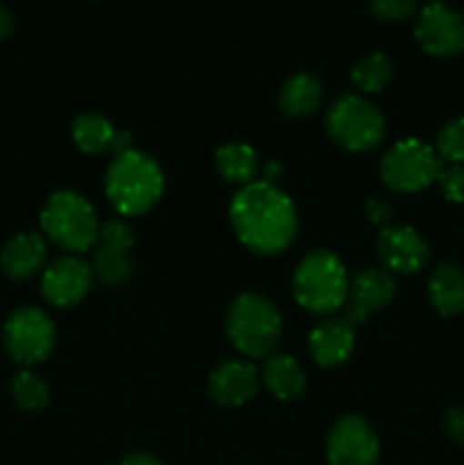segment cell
Listing matches in <instances>:
<instances>
[{
  "instance_id": "484cf974",
  "label": "cell",
  "mask_w": 464,
  "mask_h": 465,
  "mask_svg": "<svg viewBox=\"0 0 464 465\" xmlns=\"http://www.w3.org/2000/svg\"><path fill=\"white\" fill-rule=\"evenodd\" d=\"M419 0H368L373 16L387 23H403L417 12Z\"/></svg>"
},
{
  "instance_id": "3957f363",
  "label": "cell",
  "mask_w": 464,
  "mask_h": 465,
  "mask_svg": "<svg viewBox=\"0 0 464 465\" xmlns=\"http://www.w3.org/2000/svg\"><path fill=\"white\" fill-rule=\"evenodd\" d=\"M348 284L341 259L330 250H314L296 268L294 298L305 312L323 316L344 307Z\"/></svg>"
},
{
  "instance_id": "9c48e42d",
  "label": "cell",
  "mask_w": 464,
  "mask_h": 465,
  "mask_svg": "<svg viewBox=\"0 0 464 465\" xmlns=\"http://www.w3.org/2000/svg\"><path fill=\"white\" fill-rule=\"evenodd\" d=\"M135 248V232L123 221H107L100 225L94 250V272L107 286H123L135 275L130 250Z\"/></svg>"
},
{
  "instance_id": "4fadbf2b",
  "label": "cell",
  "mask_w": 464,
  "mask_h": 465,
  "mask_svg": "<svg viewBox=\"0 0 464 465\" xmlns=\"http://www.w3.org/2000/svg\"><path fill=\"white\" fill-rule=\"evenodd\" d=\"M396 293L394 277L387 268H364L348 284L344 321L348 325H362L368 313L387 307Z\"/></svg>"
},
{
  "instance_id": "9a60e30c",
  "label": "cell",
  "mask_w": 464,
  "mask_h": 465,
  "mask_svg": "<svg viewBox=\"0 0 464 465\" xmlns=\"http://www.w3.org/2000/svg\"><path fill=\"white\" fill-rule=\"evenodd\" d=\"M209 398L223 407H241L259 391V375L250 363L226 361L217 366L207 381Z\"/></svg>"
},
{
  "instance_id": "f1b7e54d",
  "label": "cell",
  "mask_w": 464,
  "mask_h": 465,
  "mask_svg": "<svg viewBox=\"0 0 464 465\" xmlns=\"http://www.w3.org/2000/svg\"><path fill=\"white\" fill-rule=\"evenodd\" d=\"M444 431L453 443L464 448V407L450 409L444 416Z\"/></svg>"
},
{
  "instance_id": "7c38bea8",
  "label": "cell",
  "mask_w": 464,
  "mask_h": 465,
  "mask_svg": "<svg viewBox=\"0 0 464 465\" xmlns=\"http://www.w3.org/2000/svg\"><path fill=\"white\" fill-rule=\"evenodd\" d=\"M94 282V268L80 257H59L41 275V293L55 307H73L86 298Z\"/></svg>"
},
{
  "instance_id": "83f0119b",
  "label": "cell",
  "mask_w": 464,
  "mask_h": 465,
  "mask_svg": "<svg viewBox=\"0 0 464 465\" xmlns=\"http://www.w3.org/2000/svg\"><path fill=\"white\" fill-rule=\"evenodd\" d=\"M367 213H368V221H371L373 225L391 227V223H394V207L382 198L368 200Z\"/></svg>"
},
{
  "instance_id": "30bf717a",
  "label": "cell",
  "mask_w": 464,
  "mask_h": 465,
  "mask_svg": "<svg viewBox=\"0 0 464 465\" xmlns=\"http://www.w3.org/2000/svg\"><path fill=\"white\" fill-rule=\"evenodd\" d=\"M414 36L432 57H458L464 53V16L444 3H430L419 12Z\"/></svg>"
},
{
  "instance_id": "ba28073f",
  "label": "cell",
  "mask_w": 464,
  "mask_h": 465,
  "mask_svg": "<svg viewBox=\"0 0 464 465\" xmlns=\"http://www.w3.org/2000/svg\"><path fill=\"white\" fill-rule=\"evenodd\" d=\"M55 325L39 307H18L7 318L3 330V343L9 357L21 366H36L45 361L55 348Z\"/></svg>"
},
{
  "instance_id": "d6986e66",
  "label": "cell",
  "mask_w": 464,
  "mask_h": 465,
  "mask_svg": "<svg viewBox=\"0 0 464 465\" xmlns=\"http://www.w3.org/2000/svg\"><path fill=\"white\" fill-rule=\"evenodd\" d=\"M323 98V86L312 73H296L282 84L280 109L291 118L309 116L318 109Z\"/></svg>"
},
{
  "instance_id": "7402d4cb",
  "label": "cell",
  "mask_w": 464,
  "mask_h": 465,
  "mask_svg": "<svg viewBox=\"0 0 464 465\" xmlns=\"http://www.w3.org/2000/svg\"><path fill=\"white\" fill-rule=\"evenodd\" d=\"M71 136L82 153L103 154L107 153V150H112L116 130H114L112 123L105 116H100V114H82V116H77L76 121H73Z\"/></svg>"
},
{
  "instance_id": "52a82bcc",
  "label": "cell",
  "mask_w": 464,
  "mask_h": 465,
  "mask_svg": "<svg viewBox=\"0 0 464 465\" xmlns=\"http://www.w3.org/2000/svg\"><path fill=\"white\" fill-rule=\"evenodd\" d=\"M441 168V157L435 148L419 139H403L382 157L380 177L391 191L414 193L437 182Z\"/></svg>"
},
{
  "instance_id": "4dcf8cb0",
  "label": "cell",
  "mask_w": 464,
  "mask_h": 465,
  "mask_svg": "<svg viewBox=\"0 0 464 465\" xmlns=\"http://www.w3.org/2000/svg\"><path fill=\"white\" fill-rule=\"evenodd\" d=\"M121 465H162V463H159L157 459L148 452H132L123 459Z\"/></svg>"
},
{
  "instance_id": "44dd1931",
  "label": "cell",
  "mask_w": 464,
  "mask_h": 465,
  "mask_svg": "<svg viewBox=\"0 0 464 465\" xmlns=\"http://www.w3.org/2000/svg\"><path fill=\"white\" fill-rule=\"evenodd\" d=\"M217 168L223 180L246 186L257 177L259 157L250 145L226 143L217 153Z\"/></svg>"
},
{
  "instance_id": "4316f807",
  "label": "cell",
  "mask_w": 464,
  "mask_h": 465,
  "mask_svg": "<svg viewBox=\"0 0 464 465\" xmlns=\"http://www.w3.org/2000/svg\"><path fill=\"white\" fill-rule=\"evenodd\" d=\"M437 182L446 200L464 203V163H450L449 168H441Z\"/></svg>"
},
{
  "instance_id": "e0dca14e",
  "label": "cell",
  "mask_w": 464,
  "mask_h": 465,
  "mask_svg": "<svg viewBox=\"0 0 464 465\" xmlns=\"http://www.w3.org/2000/svg\"><path fill=\"white\" fill-rule=\"evenodd\" d=\"M45 263V241L35 232L14 234L0 252V266L12 280H27Z\"/></svg>"
},
{
  "instance_id": "6da1fadb",
  "label": "cell",
  "mask_w": 464,
  "mask_h": 465,
  "mask_svg": "<svg viewBox=\"0 0 464 465\" xmlns=\"http://www.w3.org/2000/svg\"><path fill=\"white\" fill-rule=\"evenodd\" d=\"M230 223L237 239L257 254H277L298 234V212L273 182H250L230 203Z\"/></svg>"
},
{
  "instance_id": "7a4b0ae2",
  "label": "cell",
  "mask_w": 464,
  "mask_h": 465,
  "mask_svg": "<svg viewBox=\"0 0 464 465\" xmlns=\"http://www.w3.org/2000/svg\"><path fill=\"white\" fill-rule=\"evenodd\" d=\"M105 191L123 216H141L159 203L164 193L162 168L139 150H127L114 157L105 175Z\"/></svg>"
},
{
  "instance_id": "8fae6325",
  "label": "cell",
  "mask_w": 464,
  "mask_h": 465,
  "mask_svg": "<svg viewBox=\"0 0 464 465\" xmlns=\"http://www.w3.org/2000/svg\"><path fill=\"white\" fill-rule=\"evenodd\" d=\"M326 452L330 465H376L380 440L364 418L344 416L328 434Z\"/></svg>"
},
{
  "instance_id": "d4e9b609",
  "label": "cell",
  "mask_w": 464,
  "mask_h": 465,
  "mask_svg": "<svg viewBox=\"0 0 464 465\" xmlns=\"http://www.w3.org/2000/svg\"><path fill=\"white\" fill-rule=\"evenodd\" d=\"M437 154L450 163H464V118H453L437 136Z\"/></svg>"
},
{
  "instance_id": "8992f818",
  "label": "cell",
  "mask_w": 464,
  "mask_h": 465,
  "mask_svg": "<svg viewBox=\"0 0 464 465\" xmlns=\"http://www.w3.org/2000/svg\"><path fill=\"white\" fill-rule=\"evenodd\" d=\"M326 127L332 141L350 153L378 148L387 132L385 116L359 95H344L335 100L326 114Z\"/></svg>"
},
{
  "instance_id": "ffe728a7",
  "label": "cell",
  "mask_w": 464,
  "mask_h": 465,
  "mask_svg": "<svg viewBox=\"0 0 464 465\" xmlns=\"http://www.w3.org/2000/svg\"><path fill=\"white\" fill-rule=\"evenodd\" d=\"M262 380L277 400H296L305 391V372L294 357L276 354L264 361Z\"/></svg>"
},
{
  "instance_id": "f546056e",
  "label": "cell",
  "mask_w": 464,
  "mask_h": 465,
  "mask_svg": "<svg viewBox=\"0 0 464 465\" xmlns=\"http://www.w3.org/2000/svg\"><path fill=\"white\" fill-rule=\"evenodd\" d=\"M16 30V18L5 5H0V39H7Z\"/></svg>"
},
{
  "instance_id": "1f68e13d",
  "label": "cell",
  "mask_w": 464,
  "mask_h": 465,
  "mask_svg": "<svg viewBox=\"0 0 464 465\" xmlns=\"http://www.w3.org/2000/svg\"><path fill=\"white\" fill-rule=\"evenodd\" d=\"M432 3H444V0H432Z\"/></svg>"
},
{
  "instance_id": "277c9868",
  "label": "cell",
  "mask_w": 464,
  "mask_h": 465,
  "mask_svg": "<svg viewBox=\"0 0 464 465\" xmlns=\"http://www.w3.org/2000/svg\"><path fill=\"white\" fill-rule=\"evenodd\" d=\"M41 230L57 248L85 252L98 241L100 221L89 200L76 191H57L44 204Z\"/></svg>"
},
{
  "instance_id": "2e32d148",
  "label": "cell",
  "mask_w": 464,
  "mask_h": 465,
  "mask_svg": "<svg viewBox=\"0 0 464 465\" xmlns=\"http://www.w3.org/2000/svg\"><path fill=\"white\" fill-rule=\"evenodd\" d=\"M355 348V327L341 321H323L309 331V354L323 368L341 366Z\"/></svg>"
},
{
  "instance_id": "5bb4252c",
  "label": "cell",
  "mask_w": 464,
  "mask_h": 465,
  "mask_svg": "<svg viewBox=\"0 0 464 465\" xmlns=\"http://www.w3.org/2000/svg\"><path fill=\"white\" fill-rule=\"evenodd\" d=\"M378 257L389 272L412 275L428 263V245L417 230L408 225L385 227L378 239Z\"/></svg>"
},
{
  "instance_id": "cb8c5ba5",
  "label": "cell",
  "mask_w": 464,
  "mask_h": 465,
  "mask_svg": "<svg viewBox=\"0 0 464 465\" xmlns=\"http://www.w3.org/2000/svg\"><path fill=\"white\" fill-rule=\"evenodd\" d=\"M12 395L14 402L18 404L25 411H36V409H44L48 404V386L41 380L39 375H35L32 371H21L12 381Z\"/></svg>"
},
{
  "instance_id": "5b68a950",
  "label": "cell",
  "mask_w": 464,
  "mask_h": 465,
  "mask_svg": "<svg viewBox=\"0 0 464 465\" xmlns=\"http://www.w3.org/2000/svg\"><path fill=\"white\" fill-rule=\"evenodd\" d=\"M226 330L235 348L253 359L268 357L282 334V318L276 304L257 293H244L230 304Z\"/></svg>"
},
{
  "instance_id": "ac0fdd59",
  "label": "cell",
  "mask_w": 464,
  "mask_h": 465,
  "mask_svg": "<svg viewBox=\"0 0 464 465\" xmlns=\"http://www.w3.org/2000/svg\"><path fill=\"white\" fill-rule=\"evenodd\" d=\"M430 302L441 316H458L464 312V272L455 263H441L432 271L430 282Z\"/></svg>"
},
{
  "instance_id": "603a6c76",
  "label": "cell",
  "mask_w": 464,
  "mask_h": 465,
  "mask_svg": "<svg viewBox=\"0 0 464 465\" xmlns=\"http://www.w3.org/2000/svg\"><path fill=\"white\" fill-rule=\"evenodd\" d=\"M391 75H394L391 59L382 53H371L355 64L350 80H353L355 89L364 91V94H378L389 84Z\"/></svg>"
}]
</instances>
